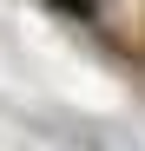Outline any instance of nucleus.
<instances>
[{
  "label": "nucleus",
  "instance_id": "f257e3e1",
  "mask_svg": "<svg viewBox=\"0 0 145 151\" xmlns=\"http://www.w3.org/2000/svg\"><path fill=\"white\" fill-rule=\"evenodd\" d=\"M59 7H66V13H92V0H59Z\"/></svg>",
  "mask_w": 145,
  "mask_h": 151
}]
</instances>
